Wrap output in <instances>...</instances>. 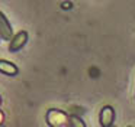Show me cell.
<instances>
[{
    "mask_svg": "<svg viewBox=\"0 0 135 127\" xmlns=\"http://www.w3.org/2000/svg\"><path fill=\"white\" fill-rule=\"evenodd\" d=\"M0 38L4 40H9L13 38V30L9 23V19L4 16L3 12H0Z\"/></svg>",
    "mask_w": 135,
    "mask_h": 127,
    "instance_id": "obj_4",
    "label": "cell"
},
{
    "mask_svg": "<svg viewBox=\"0 0 135 127\" xmlns=\"http://www.w3.org/2000/svg\"><path fill=\"white\" fill-rule=\"evenodd\" d=\"M28 42V32L26 30H19L16 35H13V38L9 42V51L10 52H18L26 45Z\"/></svg>",
    "mask_w": 135,
    "mask_h": 127,
    "instance_id": "obj_2",
    "label": "cell"
},
{
    "mask_svg": "<svg viewBox=\"0 0 135 127\" xmlns=\"http://www.w3.org/2000/svg\"><path fill=\"white\" fill-rule=\"evenodd\" d=\"M0 39H2V38H0Z\"/></svg>",
    "mask_w": 135,
    "mask_h": 127,
    "instance_id": "obj_9",
    "label": "cell"
},
{
    "mask_svg": "<svg viewBox=\"0 0 135 127\" xmlns=\"http://www.w3.org/2000/svg\"><path fill=\"white\" fill-rule=\"evenodd\" d=\"M0 104H2V97H0Z\"/></svg>",
    "mask_w": 135,
    "mask_h": 127,
    "instance_id": "obj_8",
    "label": "cell"
},
{
    "mask_svg": "<svg viewBox=\"0 0 135 127\" xmlns=\"http://www.w3.org/2000/svg\"><path fill=\"white\" fill-rule=\"evenodd\" d=\"M70 121H71V126L73 127H86L84 121L81 120V118L79 117V115H70Z\"/></svg>",
    "mask_w": 135,
    "mask_h": 127,
    "instance_id": "obj_6",
    "label": "cell"
},
{
    "mask_svg": "<svg viewBox=\"0 0 135 127\" xmlns=\"http://www.w3.org/2000/svg\"><path fill=\"white\" fill-rule=\"evenodd\" d=\"M0 72L4 74V75H9V77H15V75H18L19 69H18V66L13 62H10V61L0 59Z\"/></svg>",
    "mask_w": 135,
    "mask_h": 127,
    "instance_id": "obj_5",
    "label": "cell"
},
{
    "mask_svg": "<svg viewBox=\"0 0 135 127\" xmlns=\"http://www.w3.org/2000/svg\"><path fill=\"white\" fill-rule=\"evenodd\" d=\"M45 120H47L50 127H73L70 121V115L65 111H61V110H57V108L48 110Z\"/></svg>",
    "mask_w": 135,
    "mask_h": 127,
    "instance_id": "obj_1",
    "label": "cell"
},
{
    "mask_svg": "<svg viewBox=\"0 0 135 127\" xmlns=\"http://www.w3.org/2000/svg\"><path fill=\"white\" fill-rule=\"evenodd\" d=\"M3 120H4V114H3L2 111H0V124L3 123Z\"/></svg>",
    "mask_w": 135,
    "mask_h": 127,
    "instance_id": "obj_7",
    "label": "cell"
},
{
    "mask_svg": "<svg viewBox=\"0 0 135 127\" xmlns=\"http://www.w3.org/2000/svg\"><path fill=\"white\" fill-rule=\"evenodd\" d=\"M115 120V110L110 105H105L100 110L99 114V123L102 127H112Z\"/></svg>",
    "mask_w": 135,
    "mask_h": 127,
    "instance_id": "obj_3",
    "label": "cell"
}]
</instances>
